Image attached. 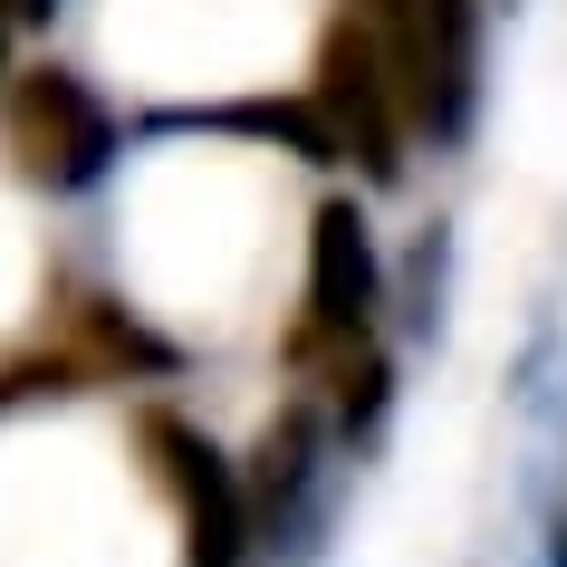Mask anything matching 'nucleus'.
<instances>
[{
    "mask_svg": "<svg viewBox=\"0 0 567 567\" xmlns=\"http://www.w3.org/2000/svg\"><path fill=\"white\" fill-rule=\"evenodd\" d=\"M308 125L318 145L365 164L375 183H394L404 164V96H394V59H385V10L375 0H347L318 39V78H308Z\"/></svg>",
    "mask_w": 567,
    "mask_h": 567,
    "instance_id": "1",
    "label": "nucleus"
},
{
    "mask_svg": "<svg viewBox=\"0 0 567 567\" xmlns=\"http://www.w3.org/2000/svg\"><path fill=\"white\" fill-rule=\"evenodd\" d=\"M0 154L20 164V183L39 193H87L106 183V164L125 154L116 116H106V96L78 78V68H20L10 87H0Z\"/></svg>",
    "mask_w": 567,
    "mask_h": 567,
    "instance_id": "2",
    "label": "nucleus"
},
{
    "mask_svg": "<svg viewBox=\"0 0 567 567\" xmlns=\"http://www.w3.org/2000/svg\"><path fill=\"white\" fill-rule=\"evenodd\" d=\"M385 10V59L404 125L452 145L481 106V0H375Z\"/></svg>",
    "mask_w": 567,
    "mask_h": 567,
    "instance_id": "3",
    "label": "nucleus"
},
{
    "mask_svg": "<svg viewBox=\"0 0 567 567\" xmlns=\"http://www.w3.org/2000/svg\"><path fill=\"white\" fill-rule=\"evenodd\" d=\"M365 318H375V231H365L357 203H318V221H308V318L289 337V357L318 365L337 347H357Z\"/></svg>",
    "mask_w": 567,
    "mask_h": 567,
    "instance_id": "4",
    "label": "nucleus"
},
{
    "mask_svg": "<svg viewBox=\"0 0 567 567\" xmlns=\"http://www.w3.org/2000/svg\"><path fill=\"white\" fill-rule=\"evenodd\" d=\"M145 452L164 462V481H174V509H183V558L193 567H240V548H250V501H240V462H221V452L193 433V423L174 414H145Z\"/></svg>",
    "mask_w": 567,
    "mask_h": 567,
    "instance_id": "5",
    "label": "nucleus"
},
{
    "mask_svg": "<svg viewBox=\"0 0 567 567\" xmlns=\"http://www.w3.org/2000/svg\"><path fill=\"white\" fill-rule=\"evenodd\" d=\"M308 481H318V423L308 414H279L250 452V472H240V501H250V529H289L308 501Z\"/></svg>",
    "mask_w": 567,
    "mask_h": 567,
    "instance_id": "6",
    "label": "nucleus"
}]
</instances>
